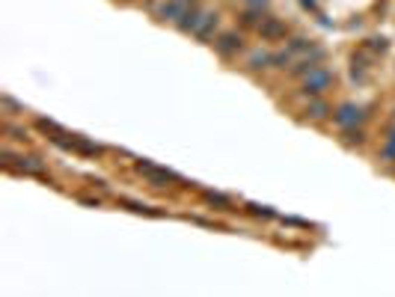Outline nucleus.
I'll return each instance as SVG.
<instances>
[{
	"label": "nucleus",
	"instance_id": "1",
	"mask_svg": "<svg viewBox=\"0 0 395 297\" xmlns=\"http://www.w3.org/2000/svg\"><path fill=\"white\" fill-rule=\"evenodd\" d=\"M333 83H336V74L327 69V65H315V69L309 74H303V95H309V98H318V95H327L333 90Z\"/></svg>",
	"mask_w": 395,
	"mask_h": 297
},
{
	"label": "nucleus",
	"instance_id": "2",
	"mask_svg": "<svg viewBox=\"0 0 395 297\" xmlns=\"http://www.w3.org/2000/svg\"><path fill=\"white\" fill-rule=\"evenodd\" d=\"M333 125L339 128V131H345V128H357V125H363L366 119H369V113L360 104H354V102H342V104H336L333 107Z\"/></svg>",
	"mask_w": 395,
	"mask_h": 297
},
{
	"label": "nucleus",
	"instance_id": "3",
	"mask_svg": "<svg viewBox=\"0 0 395 297\" xmlns=\"http://www.w3.org/2000/svg\"><path fill=\"white\" fill-rule=\"evenodd\" d=\"M241 48H244V36H241V33H220V36L214 39V51L220 54L223 60H235L238 54H241Z\"/></svg>",
	"mask_w": 395,
	"mask_h": 297
},
{
	"label": "nucleus",
	"instance_id": "4",
	"mask_svg": "<svg viewBox=\"0 0 395 297\" xmlns=\"http://www.w3.org/2000/svg\"><path fill=\"white\" fill-rule=\"evenodd\" d=\"M202 21H205V9H200L193 3V6L184 9L179 21H175V30H179V33H193V36H196V30H200Z\"/></svg>",
	"mask_w": 395,
	"mask_h": 297
},
{
	"label": "nucleus",
	"instance_id": "5",
	"mask_svg": "<svg viewBox=\"0 0 395 297\" xmlns=\"http://www.w3.org/2000/svg\"><path fill=\"white\" fill-rule=\"evenodd\" d=\"M184 9H188V3H182V0H163V3L155 9V15H158V21H170V24H175Z\"/></svg>",
	"mask_w": 395,
	"mask_h": 297
},
{
	"label": "nucleus",
	"instance_id": "6",
	"mask_svg": "<svg viewBox=\"0 0 395 297\" xmlns=\"http://www.w3.org/2000/svg\"><path fill=\"white\" fill-rule=\"evenodd\" d=\"M306 116H309L312 122H324V119L333 116V107L327 104L324 95H318V98H309V104H306Z\"/></svg>",
	"mask_w": 395,
	"mask_h": 297
},
{
	"label": "nucleus",
	"instance_id": "7",
	"mask_svg": "<svg viewBox=\"0 0 395 297\" xmlns=\"http://www.w3.org/2000/svg\"><path fill=\"white\" fill-rule=\"evenodd\" d=\"M259 33H261V39H280V36H285V33H289V27H285L280 18H265V21L259 24Z\"/></svg>",
	"mask_w": 395,
	"mask_h": 297
},
{
	"label": "nucleus",
	"instance_id": "8",
	"mask_svg": "<svg viewBox=\"0 0 395 297\" xmlns=\"http://www.w3.org/2000/svg\"><path fill=\"white\" fill-rule=\"evenodd\" d=\"M247 69H250V72L273 69V54H268V51H253V54L247 57Z\"/></svg>",
	"mask_w": 395,
	"mask_h": 297
},
{
	"label": "nucleus",
	"instance_id": "9",
	"mask_svg": "<svg viewBox=\"0 0 395 297\" xmlns=\"http://www.w3.org/2000/svg\"><path fill=\"white\" fill-rule=\"evenodd\" d=\"M217 24H220V15H217V13H205V21L200 24V30H196V39H200V42H208V39L214 36Z\"/></svg>",
	"mask_w": 395,
	"mask_h": 297
},
{
	"label": "nucleus",
	"instance_id": "10",
	"mask_svg": "<svg viewBox=\"0 0 395 297\" xmlns=\"http://www.w3.org/2000/svg\"><path fill=\"white\" fill-rule=\"evenodd\" d=\"M378 161H380V163H389V167H392V163H395V146H392V143L383 140V146H380V152H378Z\"/></svg>",
	"mask_w": 395,
	"mask_h": 297
},
{
	"label": "nucleus",
	"instance_id": "11",
	"mask_svg": "<svg viewBox=\"0 0 395 297\" xmlns=\"http://www.w3.org/2000/svg\"><path fill=\"white\" fill-rule=\"evenodd\" d=\"M247 6H253V9H261V6H268V0H244Z\"/></svg>",
	"mask_w": 395,
	"mask_h": 297
},
{
	"label": "nucleus",
	"instance_id": "12",
	"mask_svg": "<svg viewBox=\"0 0 395 297\" xmlns=\"http://www.w3.org/2000/svg\"><path fill=\"white\" fill-rule=\"evenodd\" d=\"M387 143H392V146H395V122H392L389 131H387Z\"/></svg>",
	"mask_w": 395,
	"mask_h": 297
},
{
	"label": "nucleus",
	"instance_id": "13",
	"mask_svg": "<svg viewBox=\"0 0 395 297\" xmlns=\"http://www.w3.org/2000/svg\"><path fill=\"white\" fill-rule=\"evenodd\" d=\"M182 3H188V6H191V3H196V0H182Z\"/></svg>",
	"mask_w": 395,
	"mask_h": 297
},
{
	"label": "nucleus",
	"instance_id": "14",
	"mask_svg": "<svg viewBox=\"0 0 395 297\" xmlns=\"http://www.w3.org/2000/svg\"><path fill=\"white\" fill-rule=\"evenodd\" d=\"M128 3H134V0H128Z\"/></svg>",
	"mask_w": 395,
	"mask_h": 297
}]
</instances>
